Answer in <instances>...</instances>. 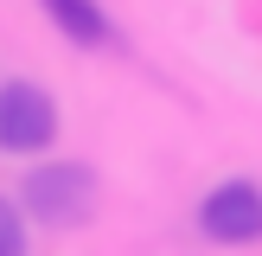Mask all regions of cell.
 <instances>
[{
  "mask_svg": "<svg viewBox=\"0 0 262 256\" xmlns=\"http://www.w3.org/2000/svg\"><path fill=\"white\" fill-rule=\"evenodd\" d=\"M51 141H58V102L38 83H26V77L0 83V147L7 154H38Z\"/></svg>",
  "mask_w": 262,
  "mask_h": 256,
  "instance_id": "1",
  "label": "cell"
},
{
  "mask_svg": "<svg viewBox=\"0 0 262 256\" xmlns=\"http://www.w3.org/2000/svg\"><path fill=\"white\" fill-rule=\"evenodd\" d=\"M26 211L45 224H83L96 211V179L90 166H38L26 179Z\"/></svg>",
  "mask_w": 262,
  "mask_h": 256,
  "instance_id": "2",
  "label": "cell"
},
{
  "mask_svg": "<svg viewBox=\"0 0 262 256\" xmlns=\"http://www.w3.org/2000/svg\"><path fill=\"white\" fill-rule=\"evenodd\" d=\"M199 230L211 243H256L262 237V186L256 179H224L205 192L199 205Z\"/></svg>",
  "mask_w": 262,
  "mask_h": 256,
  "instance_id": "3",
  "label": "cell"
},
{
  "mask_svg": "<svg viewBox=\"0 0 262 256\" xmlns=\"http://www.w3.org/2000/svg\"><path fill=\"white\" fill-rule=\"evenodd\" d=\"M45 13L58 19L64 38H77V45H109V13H102L96 0H45Z\"/></svg>",
  "mask_w": 262,
  "mask_h": 256,
  "instance_id": "4",
  "label": "cell"
},
{
  "mask_svg": "<svg viewBox=\"0 0 262 256\" xmlns=\"http://www.w3.org/2000/svg\"><path fill=\"white\" fill-rule=\"evenodd\" d=\"M0 256H26V218L13 199H0Z\"/></svg>",
  "mask_w": 262,
  "mask_h": 256,
  "instance_id": "5",
  "label": "cell"
}]
</instances>
